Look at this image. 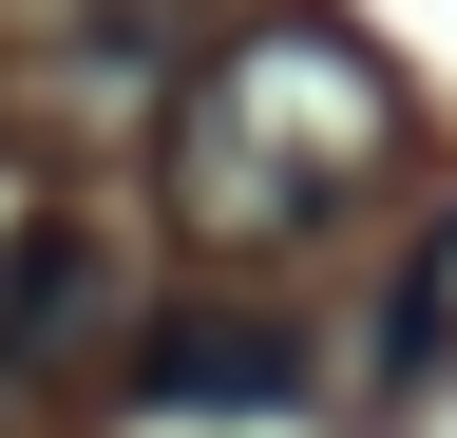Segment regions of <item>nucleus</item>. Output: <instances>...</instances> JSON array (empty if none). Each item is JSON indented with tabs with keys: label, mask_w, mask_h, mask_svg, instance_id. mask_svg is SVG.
<instances>
[{
	"label": "nucleus",
	"mask_w": 457,
	"mask_h": 438,
	"mask_svg": "<svg viewBox=\"0 0 457 438\" xmlns=\"http://www.w3.org/2000/svg\"><path fill=\"white\" fill-rule=\"evenodd\" d=\"M96 305H114V248L77 229V210L0 229V381H57V362L96 343Z\"/></svg>",
	"instance_id": "obj_3"
},
{
	"label": "nucleus",
	"mask_w": 457,
	"mask_h": 438,
	"mask_svg": "<svg viewBox=\"0 0 457 438\" xmlns=\"http://www.w3.org/2000/svg\"><path fill=\"white\" fill-rule=\"evenodd\" d=\"M134 401L153 419H210V401H305V324L286 305H171V324H134Z\"/></svg>",
	"instance_id": "obj_2"
},
{
	"label": "nucleus",
	"mask_w": 457,
	"mask_h": 438,
	"mask_svg": "<svg viewBox=\"0 0 457 438\" xmlns=\"http://www.w3.org/2000/svg\"><path fill=\"white\" fill-rule=\"evenodd\" d=\"M400 77L362 20H324V0H286V20H248L228 58H191V95H171V229L191 248H324L343 210H362L400 172Z\"/></svg>",
	"instance_id": "obj_1"
}]
</instances>
